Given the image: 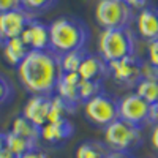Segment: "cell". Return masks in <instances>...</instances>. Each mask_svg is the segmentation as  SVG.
<instances>
[{"label":"cell","mask_w":158,"mask_h":158,"mask_svg":"<svg viewBox=\"0 0 158 158\" xmlns=\"http://www.w3.org/2000/svg\"><path fill=\"white\" fill-rule=\"evenodd\" d=\"M95 21L101 29H125L136 21V16L135 10H131L123 0H98Z\"/></svg>","instance_id":"cell-5"},{"label":"cell","mask_w":158,"mask_h":158,"mask_svg":"<svg viewBox=\"0 0 158 158\" xmlns=\"http://www.w3.org/2000/svg\"><path fill=\"white\" fill-rule=\"evenodd\" d=\"M103 144L109 152L131 153L142 144L141 128L131 125L122 118H117L103 130Z\"/></svg>","instance_id":"cell-4"},{"label":"cell","mask_w":158,"mask_h":158,"mask_svg":"<svg viewBox=\"0 0 158 158\" xmlns=\"http://www.w3.org/2000/svg\"><path fill=\"white\" fill-rule=\"evenodd\" d=\"M84 115L90 123L97 127H108L118 118L117 98L101 92L100 95L84 103Z\"/></svg>","instance_id":"cell-6"},{"label":"cell","mask_w":158,"mask_h":158,"mask_svg":"<svg viewBox=\"0 0 158 158\" xmlns=\"http://www.w3.org/2000/svg\"><path fill=\"white\" fill-rule=\"evenodd\" d=\"M136 27L141 38L146 41L158 40V10L156 8H144L136 16Z\"/></svg>","instance_id":"cell-14"},{"label":"cell","mask_w":158,"mask_h":158,"mask_svg":"<svg viewBox=\"0 0 158 158\" xmlns=\"http://www.w3.org/2000/svg\"><path fill=\"white\" fill-rule=\"evenodd\" d=\"M117 109H118V118H122V120L138 128H142L147 123H150L152 104L142 100L136 92H131V94H127L122 98H118Z\"/></svg>","instance_id":"cell-7"},{"label":"cell","mask_w":158,"mask_h":158,"mask_svg":"<svg viewBox=\"0 0 158 158\" xmlns=\"http://www.w3.org/2000/svg\"><path fill=\"white\" fill-rule=\"evenodd\" d=\"M35 16L24 8L0 13V40L5 41L10 38H18L22 35L25 27Z\"/></svg>","instance_id":"cell-9"},{"label":"cell","mask_w":158,"mask_h":158,"mask_svg":"<svg viewBox=\"0 0 158 158\" xmlns=\"http://www.w3.org/2000/svg\"><path fill=\"white\" fill-rule=\"evenodd\" d=\"M79 84H81V76L77 73H62L54 95H59L70 104L77 106L81 103L79 101Z\"/></svg>","instance_id":"cell-15"},{"label":"cell","mask_w":158,"mask_h":158,"mask_svg":"<svg viewBox=\"0 0 158 158\" xmlns=\"http://www.w3.org/2000/svg\"><path fill=\"white\" fill-rule=\"evenodd\" d=\"M74 125L70 118H63L59 122H48L40 128V139L49 144H60L73 136Z\"/></svg>","instance_id":"cell-13"},{"label":"cell","mask_w":158,"mask_h":158,"mask_svg":"<svg viewBox=\"0 0 158 158\" xmlns=\"http://www.w3.org/2000/svg\"><path fill=\"white\" fill-rule=\"evenodd\" d=\"M141 76L142 79H158V68L146 60L141 65Z\"/></svg>","instance_id":"cell-27"},{"label":"cell","mask_w":158,"mask_h":158,"mask_svg":"<svg viewBox=\"0 0 158 158\" xmlns=\"http://www.w3.org/2000/svg\"><path fill=\"white\" fill-rule=\"evenodd\" d=\"M150 123H158V103L152 104V111H150Z\"/></svg>","instance_id":"cell-32"},{"label":"cell","mask_w":158,"mask_h":158,"mask_svg":"<svg viewBox=\"0 0 158 158\" xmlns=\"http://www.w3.org/2000/svg\"><path fill=\"white\" fill-rule=\"evenodd\" d=\"M22 8V0H0V13Z\"/></svg>","instance_id":"cell-28"},{"label":"cell","mask_w":158,"mask_h":158,"mask_svg":"<svg viewBox=\"0 0 158 158\" xmlns=\"http://www.w3.org/2000/svg\"><path fill=\"white\" fill-rule=\"evenodd\" d=\"M10 131L21 136V138H24V139H27V141H32L35 144L40 141V128L36 125H33L30 120H27L22 114L18 115L15 120H13Z\"/></svg>","instance_id":"cell-17"},{"label":"cell","mask_w":158,"mask_h":158,"mask_svg":"<svg viewBox=\"0 0 158 158\" xmlns=\"http://www.w3.org/2000/svg\"><path fill=\"white\" fill-rule=\"evenodd\" d=\"M101 92H103L101 81H84V79H81V84H79V101L85 103L94 97L100 95Z\"/></svg>","instance_id":"cell-23"},{"label":"cell","mask_w":158,"mask_h":158,"mask_svg":"<svg viewBox=\"0 0 158 158\" xmlns=\"http://www.w3.org/2000/svg\"><path fill=\"white\" fill-rule=\"evenodd\" d=\"M57 0H22V8L29 11L30 15H38V13L48 11L56 5Z\"/></svg>","instance_id":"cell-24"},{"label":"cell","mask_w":158,"mask_h":158,"mask_svg":"<svg viewBox=\"0 0 158 158\" xmlns=\"http://www.w3.org/2000/svg\"><path fill=\"white\" fill-rule=\"evenodd\" d=\"M76 111L74 104H70L68 101H65L59 95L51 97V109L48 115V122H59L63 118H70V115Z\"/></svg>","instance_id":"cell-18"},{"label":"cell","mask_w":158,"mask_h":158,"mask_svg":"<svg viewBox=\"0 0 158 158\" xmlns=\"http://www.w3.org/2000/svg\"><path fill=\"white\" fill-rule=\"evenodd\" d=\"M85 54H87L85 51H71V52H67V54L59 56L62 73H77Z\"/></svg>","instance_id":"cell-22"},{"label":"cell","mask_w":158,"mask_h":158,"mask_svg":"<svg viewBox=\"0 0 158 158\" xmlns=\"http://www.w3.org/2000/svg\"><path fill=\"white\" fill-rule=\"evenodd\" d=\"M19 158H51V156L48 153H44L43 150H40V149H33V150H30L27 153H24Z\"/></svg>","instance_id":"cell-30"},{"label":"cell","mask_w":158,"mask_h":158,"mask_svg":"<svg viewBox=\"0 0 158 158\" xmlns=\"http://www.w3.org/2000/svg\"><path fill=\"white\" fill-rule=\"evenodd\" d=\"M108 65H109V76L122 87H136V84L142 79L141 76L142 60L136 54L111 62Z\"/></svg>","instance_id":"cell-8"},{"label":"cell","mask_w":158,"mask_h":158,"mask_svg":"<svg viewBox=\"0 0 158 158\" xmlns=\"http://www.w3.org/2000/svg\"><path fill=\"white\" fill-rule=\"evenodd\" d=\"M89 36V27L77 18L60 16L49 24V49L57 56L84 51Z\"/></svg>","instance_id":"cell-2"},{"label":"cell","mask_w":158,"mask_h":158,"mask_svg":"<svg viewBox=\"0 0 158 158\" xmlns=\"http://www.w3.org/2000/svg\"><path fill=\"white\" fill-rule=\"evenodd\" d=\"M51 109V97L48 95H30L22 109V115L33 125L41 128L48 123V115Z\"/></svg>","instance_id":"cell-11"},{"label":"cell","mask_w":158,"mask_h":158,"mask_svg":"<svg viewBox=\"0 0 158 158\" xmlns=\"http://www.w3.org/2000/svg\"><path fill=\"white\" fill-rule=\"evenodd\" d=\"M21 40L30 51H46L49 49V25L38 19H32L21 35Z\"/></svg>","instance_id":"cell-10"},{"label":"cell","mask_w":158,"mask_h":158,"mask_svg":"<svg viewBox=\"0 0 158 158\" xmlns=\"http://www.w3.org/2000/svg\"><path fill=\"white\" fill-rule=\"evenodd\" d=\"M108 158H135V156H131L130 153H114V152H111L108 155Z\"/></svg>","instance_id":"cell-33"},{"label":"cell","mask_w":158,"mask_h":158,"mask_svg":"<svg viewBox=\"0 0 158 158\" xmlns=\"http://www.w3.org/2000/svg\"><path fill=\"white\" fill-rule=\"evenodd\" d=\"M150 144L155 152H158V123H153L152 133H150Z\"/></svg>","instance_id":"cell-31"},{"label":"cell","mask_w":158,"mask_h":158,"mask_svg":"<svg viewBox=\"0 0 158 158\" xmlns=\"http://www.w3.org/2000/svg\"><path fill=\"white\" fill-rule=\"evenodd\" d=\"M77 74L84 81H103L109 76V65L98 54H85Z\"/></svg>","instance_id":"cell-12"},{"label":"cell","mask_w":158,"mask_h":158,"mask_svg":"<svg viewBox=\"0 0 158 158\" xmlns=\"http://www.w3.org/2000/svg\"><path fill=\"white\" fill-rule=\"evenodd\" d=\"M135 92L149 104L158 103V79H141L135 87Z\"/></svg>","instance_id":"cell-21"},{"label":"cell","mask_w":158,"mask_h":158,"mask_svg":"<svg viewBox=\"0 0 158 158\" xmlns=\"http://www.w3.org/2000/svg\"><path fill=\"white\" fill-rule=\"evenodd\" d=\"M16 71L19 82L30 95L52 97L62 76L59 56L51 49L29 51V54L16 67Z\"/></svg>","instance_id":"cell-1"},{"label":"cell","mask_w":158,"mask_h":158,"mask_svg":"<svg viewBox=\"0 0 158 158\" xmlns=\"http://www.w3.org/2000/svg\"><path fill=\"white\" fill-rule=\"evenodd\" d=\"M0 44H2V40H0Z\"/></svg>","instance_id":"cell-36"},{"label":"cell","mask_w":158,"mask_h":158,"mask_svg":"<svg viewBox=\"0 0 158 158\" xmlns=\"http://www.w3.org/2000/svg\"><path fill=\"white\" fill-rule=\"evenodd\" d=\"M111 152L103 142L97 141H84L82 144H79L74 158H108Z\"/></svg>","instance_id":"cell-19"},{"label":"cell","mask_w":158,"mask_h":158,"mask_svg":"<svg viewBox=\"0 0 158 158\" xmlns=\"http://www.w3.org/2000/svg\"><path fill=\"white\" fill-rule=\"evenodd\" d=\"M5 146L6 149L15 155V156H22L24 153H27L33 149H36V144L32 142V141H27L15 133H11V131H6L5 133Z\"/></svg>","instance_id":"cell-20"},{"label":"cell","mask_w":158,"mask_h":158,"mask_svg":"<svg viewBox=\"0 0 158 158\" xmlns=\"http://www.w3.org/2000/svg\"><path fill=\"white\" fill-rule=\"evenodd\" d=\"M156 10H158V8H156Z\"/></svg>","instance_id":"cell-37"},{"label":"cell","mask_w":158,"mask_h":158,"mask_svg":"<svg viewBox=\"0 0 158 158\" xmlns=\"http://www.w3.org/2000/svg\"><path fill=\"white\" fill-rule=\"evenodd\" d=\"M2 56L5 59V62L11 67H18V65L24 60V57L29 54V48L24 44V41L21 40V36L18 38H10L2 41Z\"/></svg>","instance_id":"cell-16"},{"label":"cell","mask_w":158,"mask_h":158,"mask_svg":"<svg viewBox=\"0 0 158 158\" xmlns=\"http://www.w3.org/2000/svg\"><path fill=\"white\" fill-rule=\"evenodd\" d=\"M13 95H15V90H13V84L8 81L5 76L0 74V106L5 103H8Z\"/></svg>","instance_id":"cell-25"},{"label":"cell","mask_w":158,"mask_h":158,"mask_svg":"<svg viewBox=\"0 0 158 158\" xmlns=\"http://www.w3.org/2000/svg\"><path fill=\"white\" fill-rule=\"evenodd\" d=\"M147 62L158 68V40L149 41L147 44Z\"/></svg>","instance_id":"cell-26"},{"label":"cell","mask_w":158,"mask_h":158,"mask_svg":"<svg viewBox=\"0 0 158 158\" xmlns=\"http://www.w3.org/2000/svg\"><path fill=\"white\" fill-rule=\"evenodd\" d=\"M0 158H18V156H15V155H13V153L5 147V149L0 150Z\"/></svg>","instance_id":"cell-34"},{"label":"cell","mask_w":158,"mask_h":158,"mask_svg":"<svg viewBox=\"0 0 158 158\" xmlns=\"http://www.w3.org/2000/svg\"><path fill=\"white\" fill-rule=\"evenodd\" d=\"M98 56L104 62H115L128 56H135L136 38L130 27L125 29H101L98 35Z\"/></svg>","instance_id":"cell-3"},{"label":"cell","mask_w":158,"mask_h":158,"mask_svg":"<svg viewBox=\"0 0 158 158\" xmlns=\"http://www.w3.org/2000/svg\"><path fill=\"white\" fill-rule=\"evenodd\" d=\"M123 2L131 8V10H144V8H147L149 6V2L150 0H123Z\"/></svg>","instance_id":"cell-29"},{"label":"cell","mask_w":158,"mask_h":158,"mask_svg":"<svg viewBox=\"0 0 158 158\" xmlns=\"http://www.w3.org/2000/svg\"><path fill=\"white\" fill-rule=\"evenodd\" d=\"M6 146H5V133L3 131H0V150L2 149H5Z\"/></svg>","instance_id":"cell-35"}]
</instances>
